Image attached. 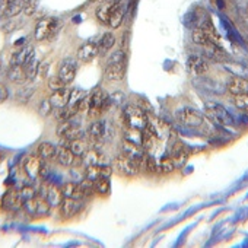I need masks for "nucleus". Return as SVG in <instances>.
I'll return each mask as SVG.
<instances>
[{"label":"nucleus","mask_w":248,"mask_h":248,"mask_svg":"<svg viewBox=\"0 0 248 248\" xmlns=\"http://www.w3.org/2000/svg\"><path fill=\"white\" fill-rule=\"evenodd\" d=\"M123 118L126 121V126L130 129H138V130H143L148 126V114L138 105H127L124 108L123 112Z\"/></svg>","instance_id":"nucleus-1"},{"label":"nucleus","mask_w":248,"mask_h":248,"mask_svg":"<svg viewBox=\"0 0 248 248\" xmlns=\"http://www.w3.org/2000/svg\"><path fill=\"white\" fill-rule=\"evenodd\" d=\"M25 213L30 216V217H34V219H43V217H47L51 212V204L47 202L46 197H41V196H34L31 199H28L25 203H24V207Z\"/></svg>","instance_id":"nucleus-2"},{"label":"nucleus","mask_w":248,"mask_h":248,"mask_svg":"<svg viewBox=\"0 0 248 248\" xmlns=\"http://www.w3.org/2000/svg\"><path fill=\"white\" fill-rule=\"evenodd\" d=\"M109 107V96L105 91H95L89 95V107H88V117L89 118H99Z\"/></svg>","instance_id":"nucleus-3"},{"label":"nucleus","mask_w":248,"mask_h":248,"mask_svg":"<svg viewBox=\"0 0 248 248\" xmlns=\"http://www.w3.org/2000/svg\"><path fill=\"white\" fill-rule=\"evenodd\" d=\"M59 27H60V24H59L57 18L44 16V18L38 19L35 30H34V37L37 41H46L57 32Z\"/></svg>","instance_id":"nucleus-4"},{"label":"nucleus","mask_w":248,"mask_h":248,"mask_svg":"<svg viewBox=\"0 0 248 248\" xmlns=\"http://www.w3.org/2000/svg\"><path fill=\"white\" fill-rule=\"evenodd\" d=\"M206 114L216 123V124H220V126H232L233 124V117L232 114L225 108L222 107L220 104L217 102H209L206 105Z\"/></svg>","instance_id":"nucleus-5"},{"label":"nucleus","mask_w":248,"mask_h":248,"mask_svg":"<svg viewBox=\"0 0 248 248\" xmlns=\"http://www.w3.org/2000/svg\"><path fill=\"white\" fill-rule=\"evenodd\" d=\"M114 168H115V171H117L118 174H121V175L135 177V175H138L140 165H139L136 161H133L132 158L126 156L124 154H120V155H117L115 159H114Z\"/></svg>","instance_id":"nucleus-6"},{"label":"nucleus","mask_w":248,"mask_h":248,"mask_svg":"<svg viewBox=\"0 0 248 248\" xmlns=\"http://www.w3.org/2000/svg\"><path fill=\"white\" fill-rule=\"evenodd\" d=\"M57 136L66 142H72V140L85 138V132L80 129V126H78V124H75L72 120H69V121H63L59 124Z\"/></svg>","instance_id":"nucleus-7"},{"label":"nucleus","mask_w":248,"mask_h":248,"mask_svg":"<svg viewBox=\"0 0 248 248\" xmlns=\"http://www.w3.org/2000/svg\"><path fill=\"white\" fill-rule=\"evenodd\" d=\"M175 117L178 118V121L187 127H200L203 124V115L202 112H199L194 108L190 107H184L180 108L175 114Z\"/></svg>","instance_id":"nucleus-8"},{"label":"nucleus","mask_w":248,"mask_h":248,"mask_svg":"<svg viewBox=\"0 0 248 248\" xmlns=\"http://www.w3.org/2000/svg\"><path fill=\"white\" fill-rule=\"evenodd\" d=\"M76 73H78V62H76V59H72V57L63 59L60 66H59V72H57L59 79L64 85H69V83H72L75 80Z\"/></svg>","instance_id":"nucleus-9"},{"label":"nucleus","mask_w":248,"mask_h":248,"mask_svg":"<svg viewBox=\"0 0 248 248\" xmlns=\"http://www.w3.org/2000/svg\"><path fill=\"white\" fill-rule=\"evenodd\" d=\"M83 200H78V199H70V197H64L63 202L59 204V213L60 217L64 220H69L72 217H75L83 207Z\"/></svg>","instance_id":"nucleus-10"},{"label":"nucleus","mask_w":248,"mask_h":248,"mask_svg":"<svg viewBox=\"0 0 248 248\" xmlns=\"http://www.w3.org/2000/svg\"><path fill=\"white\" fill-rule=\"evenodd\" d=\"M44 167H46V162L41 158H38L37 155H30L24 161V171L28 175V178H31V180L41 178Z\"/></svg>","instance_id":"nucleus-11"},{"label":"nucleus","mask_w":248,"mask_h":248,"mask_svg":"<svg viewBox=\"0 0 248 248\" xmlns=\"http://www.w3.org/2000/svg\"><path fill=\"white\" fill-rule=\"evenodd\" d=\"M24 207V200L19 194V188H11L2 199V209L16 212Z\"/></svg>","instance_id":"nucleus-12"},{"label":"nucleus","mask_w":248,"mask_h":248,"mask_svg":"<svg viewBox=\"0 0 248 248\" xmlns=\"http://www.w3.org/2000/svg\"><path fill=\"white\" fill-rule=\"evenodd\" d=\"M187 69L194 76H203L209 70V63H207V60L203 56L191 54L187 59Z\"/></svg>","instance_id":"nucleus-13"},{"label":"nucleus","mask_w":248,"mask_h":248,"mask_svg":"<svg viewBox=\"0 0 248 248\" xmlns=\"http://www.w3.org/2000/svg\"><path fill=\"white\" fill-rule=\"evenodd\" d=\"M126 76V63H107L104 78L108 82H120Z\"/></svg>","instance_id":"nucleus-14"},{"label":"nucleus","mask_w":248,"mask_h":248,"mask_svg":"<svg viewBox=\"0 0 248 248\" xmlns=\"http://www.w3.org/2000/svg\"><path fill=\"white\" fill-rule=\"evenodd\" d=\"M107 136V124L105 121H93L88 127V140L92 145L101 143Z\"/></svg>","instance_id":"nucleus-15"},{"label":"nucleus","mask_w":248,"mask_h":248,"mask_svg":"<svg viewBox=\"0 0 248 248\" xmlns=\"http://www.w3.org/2000/svg\"><path fill=\"white\" fill-rule=\"evenodd\" d=\"M35 57V48L32 44H25L22 46L14 56L11 60V66L14 64H19V66H25L28 62H31Z\"/></svg>","instance_id":"nucleus-16"},{"label":"nucleus","mask_w":248,"mask_h":248,"mask_svg":"<svg viewBox=\"0 0 248 248\" xmlns=\"http://www.w3.org/2000/svg\"><path fill=\"white\" fill-rule=\"evenodd\" d=\"M80 158L75 156V154L72 152V149L69 148V145H62L57 148V155H56V161L62 165V167H73L78 164Z\"/></svg>","instance_id":"nucleus-17"},{"label":"nucleus","mask_w":248,"mask_h":248,"mask_svg":"<svg viewBox=\"0 0 248 248\" xmlns=\"http://www.w3.org/2000/svg\"><path fill=\"white\" fill-rule=\"evenodd\" d=\"M82 164H85V167H91V165H109L108 164V158L104 155V152H101L99 149H95V148H89L86 151V154L82 156Z\"/></svg>","instance_id":"nucleus-18"},{"label":"nucleus","mask_w":248,"mask_h":248,"mask_svg":"<svg viewBox=\"0 0 248 248\" xmlns=\"http://www.w3.org/2000/svg\"><path fill=\"white\" fill-rule=\"evenodd\" d=\"M98 54H99L98 44L93 43V41H88V43L82 44L80 48L78 50V60H80V62H83V63H89V62H92Z\"/></svg>","instance_id":"nucleus-19"},{"label":"nucleus","mask_w":248,"mask_h":248,"mask_svg":"<svg viewBox=\"0 0 248 248\" xmlns=\"http://www.w3.org/2000/svg\"><path fill=\"white\" fill-rule=\"evenodd\" d=\"M117 3V0H105L104 3H101L95 12V16H96V21L102 25H108L109 22V18H111V14H112V9Z\"/></svg>","instance_id":"nucleus-20"},{"label":"nucleus","mask_w":248,"mask_h":248,"mask_svg":"<svg viewBox=\"0 0 248 248\" xmlns=\"http://www.w3.org/2000/svg\"><path fill=\"white\" fill-rule=\"evenodd\" d=\"M35 155L38 158H41L44 162H51L56 159L57 155V146H54L50 142H41L38 143L37 149H35Z\"/></svg>","instance_id":"nucleus-21"},{"label":"nucleus","mask_w":248,"mask_h":248,"mask_svg":"<svg viewBox=\"0 0 248 248\" xmlns=\"http://www.w3.org/2000/svg\"><path fill=\"white\" fill-rule=\"evenodd\" d=\"M112 174V168L109 165H91L85 168V178L88 180H98L101 177H108Z\"/></svg>","instance_id":"nucleus-22"},{"label":"nucleus","mask_w":248,"mask_h":248,"mask_svg":"<svg viewBox=\"0 0 248 248\" xmlns=\"http://www.w3.org/2000/svg\"><path fill=\"white\" fill-rule=\"evenodd\" d=\"M126 15V3L123 2V0H117V3L112 9V14H111V18H109V22L108 25L112 28V30H117L121 27L123 24V18Z\"/></svg>","instance_id":"nucleus-23"},{"label":"nucleus","mask_w":248,"mask_h":248,"mask_svg":"<svg viewBox=\"0 0 248 248\" xmlns=\"http://www.w3.org/2000/svg\"><path fill=\"white\" fill-rule=\"evenodd\" d=\"M69 98H70V89H67L66 86L59 89V91H53V93L48 96L53 108H63L69 105Z\"/></svg>","instance_id":"nucleus-24"},{"label":"nucleus","mask_w":248,"mask_h":248,"mask_svg":"<svg viewBox=\"0 0 248 248\" xmlns=\"http://www.w3.org/2000/svg\"><path fill=\"white\" fill-rule=\"evenodd\" d=\"M226 89L229 91L231 95L238 96V95H245L248 93V79H242V78H232L228 85Z\"/></svg>","instance_id":"nucleus-25"},{"label":"nucleus","mask_w":248,"mask_h":248,"mask_svg":"<svg viewBox=\"0 0 248 248\" xmlns=\"http://www.w3.org/2000/svg\"><path fill=\"white\" fill-rule=\"evenodd\" d=\"M222 67L231 73L232 76L235 78H242V79H248V67L242 63H236V62H231V60H226L222 63Z\"/></svg>","instance_id":"nucleus-26"},{"label":"nucleus","mask_w":248,"mask_h":248,"mask_svg":"<svg viewBox=\"0 0 248 248\" xmlns=\"http://www.w3.org/2000/svg\"><path fill=\"white\" fill-rule=\"evenodd\" d=\"M188 149L183 145V143H175L174 148H172V152H171V158H172V162L175 167H184L187 159H188Z\"/></svg>","instance_id":"nucleus-27"},{"label":"nucleus","mask_w":248,"mask_h":248,"mask_svg":"<svg viewBox=\"0 0 248 248\" xmlns=\"http://www.w3.org/2000/svg\"><path fill=\"white\" fill-rule=\"evenodd\" d=\"M204 48V53H206V57H209L210 60H213V62H219L220 64L223 63V62H226V60H229L228 59V54L216 44V43H212L210 46H207V47H203Z\"/></svg>","instance_id":"nucleus-28"},{"label":"nucleus","mask_w":248,"mask_h":248,"mask_svg":"<svg viewBox=\"0 0 248 248\" xmlns=\"http://www.w3.org/2000/svg\"><path fill=\"white\" fill-rule=\"evenodd\" d=\"M60 188H62V193H63L64 197L85 200V196H83V191L80 188V184H78V183H64Z\"/></svg>","instance_id":"nucleus-29"},{"label":"nucleus","mask_w":248,"mask_h":248,"mask_svg":"<svg viewBox=\"0 0 248 248\" xmlns=\"http://www.w3.org/2000/svg\"><path fill=\"white\" fill-rule=\"evenodd\" d=\"M8 79L12 83H24L25 80H28L25 66H19V64L11 66V69L8 70Z\"/></svg>","instance_id":"nucleus-30"},{"label":"nucleus","mask_w":248,"mask_h":248,"mask_svg":"<svg viewBox=\"0 0 248 248\" xmlns=\"http://www.w3.org/2000/svg\"><path fill=\"white\" fill-rule=\"evenodd\" d=\"M46 199H47V202L51 204V207H56V206H59V204L63 202L64 196H63L62 188H60L59 186L51 184V186H48V188H47Z\"/></svg>","instance_id":"nucleus-31"},{"label":"nucleus","mask_w":248,"mask_h":248,"mask_svg":"<svg viewBox=\"0 0 248 248\" xmlns=\"http://www.w3.org/2000/svg\"><path fill=\"white\" fill-rule=\"evenodd\" d=\"M115 44V35L112 32H105L101 38V41L98 43V48H99V54L104 56L107 54Z\"/></svg>","instance_id":"nucleus-32"},{"label":"nucleus","mask_w":248,"mask_h":248,"mask_svg":"<svg viewBox=\"0 0 248 248\" xmlns=\"http://www.w3.org/2000/svg\"><path fill=\"white\" fill-rule=\"evenodd\" d=\"M69 148L72 149V152L75 154V156L82 158V156L86 154V151L89 149V142H88V140H85V139L82 138V139H78V140H72V142H69Z\"/></svg>","instance_id":"nucleus-33"},{"label":"nucleus","mask_w":248,"mask_h":248,"mask_svg":"<svg viewBox=\"0 0 248 248\" xmlns=\"http://www.w3.org/2000/svg\"><path fill=\"white\" fill-rule=\"evenodd\" d=\"M27 0H9V5L6 9V16L8 18H14L16 15H19L21 12H24Z\"/></svg>","instance_id":"nucleus-34"},{"label":"nucleus","mask_w":248,"mask_h":248,"mask_svg":"<svg viewBox=\"0 0 248 248\" xmlns=\"http://www.w3.org/2000/svg\"><path fill=\"white\" fill-rule=\"evenodd\" d=\"M200 86L204 88L206 91H209L212 93H217V95H222L223 91L226 89V86H223L222 83H219L216 80H212V79H203V80H200Z\"/></svg>","instance_id":"nucleus-35"},{"label":"nucleus","mask_w":248,"mask_h":248,"mask_svg":"<svg viewBox=\"0 0 248 248\" xmlns=\"http://www.w3.org/2000/svg\"><path fill=\"white\" fill-rule=\"evenodd\" d=\"M34 92H35V86H22L21 89L16 91V101L19 104H28L32 96H34Z\"/></svg>","instance_id":"nucleus-36"},{"label":"nucleus","mask_w":248,"mask_h":248,"mask_svg":"<svg viewBox=\"0 0 248 248\" xmlns=\"http://www.w3.org/2000/svg\"><path fill=\"white\" fill-rule=\"evenodd\" d=\"M191 40L194 41V44L202 46V47H207V46H210V44L213 43V41L209 38V35H207L202 28H196V30L193 31Z\"/></svg>","instance_id":"nucleus-37"},{"label":"nucleus","mask_w":248,"mask_h":248,"mask_svg":"<svg viewBox=\"0 0 248 248\" xmlns=\"http://www.w3.org/2000/svg\"><path fill=\"white\" fill-rule=\"evenodd\" d=\"M93 188L95 193L99 196H107L109 193V178L108 177H101L93 181Z\"/></svg>","instance_id":"nucleus-38"},{"label":"nucleus","mask_w":248,"mask_h":248,"mask_svg":"<svg viewBox=\"0 0 248 248\" xmlns=\"http://www.w3.org/2000/svg\"><path fill=\"white\" fill-rule=\"evenodd\" d=\"M124 140H127V142L138 145V146H142V130L127 127L126 135H124Z\"/></svg>","instance_id":"nucleus-39"},{"label":"nucleus","mask_w":248,"mask_h":248,"mask_svg":"<svg viewBox=\"0 0 248 248\" xmlns=\"http://www.w3.org/2000/svg\"><path fill=\"white\" fill-rule=\"evenodd\" d=\"M86 96V92L80 88H73L70 89V98H69V107H73L78 109V104ZM79 112V111H78Z\"/></svg>","instance_id":"nucleus-40"},{"label":"nucleus","mask_w":248,"mask_h":248,"mask_svg":"<svg viewBox=\"0 0 248 248\" xmlns=\"http://www.w3.org/2000/svg\"><path fill=\"white\" fill-rule=\"evenodd\" d=\"M158 167H159V172H162V174H170V172H172L174 168H175V165H174L171 156H164V158L161 159V162H158Z\"/></svg>","instance_id":"nucleus-41"},{"label":"nucleus","mask_w":248,"mask_h":248,"mask_svg":"<svg viewBox=\"0 0 248 248\" xmlns=\"http://www.w3.org/2000/svg\"><path fill=\"white\" fill-rule=\"evenodd\" d=\"M53 105H51V102H50V99L47 98V99H44V101H41L40 102V105H38V114L41 115V117H48V115H51L53 114Z\"/></svg>","instance_id":"nucleus-42"},{"label":"nucleus","mask_w":248,"mask_h":248,"mask_svg":"<svg viewBox=\"0 0 248 248\" xmlns=\"http://www.w3.org/2000/svg\"><path fill=\"white\" fill-rule=\"evenodd\" d=\"M233 104H235V107L238 109H241L244 112H248V93L233 96Z\"/></svg>","instance_id":"nucleus-43"},{"label":"nucleus","mask_w":248,"mask_h":248,"mask_svg":"<svg viewBox=\"0 0 248 248\" xmlns=\"http://www.w3.org/2000/svg\"><path fill=\"white\" fill-rule=\"evenodd\" d=\"M80 184V188H82V191H83V196H85V199H89L93 193H95V188H93V181L92 180H88V178H85L82 183H79Z\"/></svg>","instance_id":"nucleus-44"},{"label":"nucleus","mask_w":248,"mask_h":248,"mask_svg":"<svg viewBox=\"0 0 248 248\" xmlns=\"http://www.w3.org/2000/svg\"><path fill=\"white\" fill-rule=\"evenodd\" d=\"M19 194H21V197H22V200H24V203H25L28 199L37 196V190H35L32 186H24V187L19 188Z\"/></svg>","instance_id":"nucleus-45"},{"label":"nucleus","mask_w":248,"mask_h":248,"mask_svg":"<svg viewBox=\"0 0 248 248\" xmlns=\"http://www.w3.org/2000/svg\"><path fill=\"white\" fill-rule=\"evenodd\" d=\"M108 63H126V53L123 50H117L108 59Z\"/></svg>","instance_id":"nucleus-46"},{"label":"nucleus","mask_w":248,"mask_h":248,"mask_svg":"<svg viewBox=\"0 0 248 248\" xmlns=\"http://www.w3.org/2000/svg\"><path fill=\"white\" fill-rule=\"evenodd\" d=\"M66 85L59 79V76H51L50 79H48V88L51 89V91H59V89H62V88H64Z\"/></svg>","instance_id":"nucleus-47"},{"label":"nucleus","mask_w":248,"mask_h":248,"mask_svg":"<svg viewBox=\"0 0 248 248\" xmlns=\"http://www.w3.org/2000/svg\"><path fill=\"white\" fill-rule=\"evenodd\" d=\"M37 9V0H27L25 3V8H24V12L25 15H32Z\"/></svg>","instance_id":"nucleus-48"},{"label":"nucleus","mask_w":248,"mask_h":248,"mask_svg":"<svg viewBox=\"0 0 248 248\" xmlns=\"http://www.w3.org/2000/svg\"><path fill=\"white\" fill-rule=\"evenodd\" d=\"M8 98H9V89L0 82V104H3L5 101H8Z\"/></svg>","instance_id":"nucleus-49"},{"label":"nucleus","mask_w":248,"mask_h":248,"mask_svg":"<svg viewBox=\"0 0 248 248\" xmlns=\"http://www.w3.org/2000/svg\"><path fill=\"white\" fill-rule=\"evenodd\" d=\"M9 5V0H0V18L6 16V9Z\"/></svg>","instance_id":"nucleus-50"},{"label":"nucleus","mask_w":248,"mask_h":248,"mask_svg":"<svg viewBox=\"0 0 248 248\" xmlns=\"http://www.w3.org/2000/svg\"><path fill=\"white\" fill-rule=\"evenodd\" d=\"M2 158H3V154H2V152H0V161H2Z\"/></svg>","instance_id":"nucleus-51"},{"label":"nucleus","mask_w":248,"mask_h":248,"mask_svg":"<svg viewBox=\"0 0 248 248\" xmlns=\"http://www.w3.org/2000/svg\"><path fill=\"white\" fill-rule=\"evenodd\" d=\"M0 70H2V62H0Z\"/></svg>","instance_id":"nucleus-52"}]
</instances>
